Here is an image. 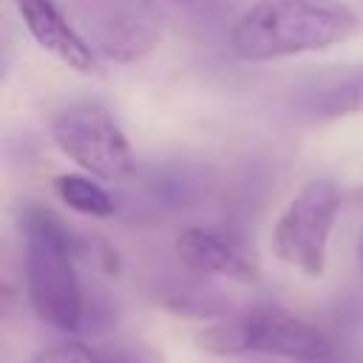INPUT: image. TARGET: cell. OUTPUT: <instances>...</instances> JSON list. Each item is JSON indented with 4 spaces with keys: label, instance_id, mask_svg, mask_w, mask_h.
<instances>
[{
    "label": "cell",
    "instance_id": "12",
    "mask_svg": "<svg viewBox=\"0 0 363 363\" xmlns=\"http://www.w3.org/2000/svg\"><path fill=\"white\" fill-rule=\"evenodd\" d=\"M196 349L216 354V357H235V354H247V340H244V329L238 315L221 318L218 323H210L204 329L196 332L193 337Z\"/></svg>",
    "mask_w": 363,
    "mask_h": 363
},
{
    "label": "cell",
    "instance_id": "4",
    "mask_svg": "<svg viewBox=\"0 0 363 363\" xmlns=\"http://www.w3.org/2000/svg\"><path fill=\"white\" fill-rule=\"evenodd\" d=\"M340 210V190L329 179L306 182L272 227L275 255L309 278L326 269V244Z\"/></svg>",
    "mask_w": 363,
    "mask_h": 363
},
{
    "label": "cell",
    "instance_id": "5",
    "mask_svg": "<svg viewBox=\"0 0 363 363\" xmlns=\"http://www.w3.org/2000/svg\"><path fill=\"white\" fill-rule=\"evenodd\" d=\"M244 340H247V354H272V357H286L292 363L298 360H318L332 354V340L323 329L309 323L306 318L275 306V303H258L250 306L238 315Z\"/></svg>",
    "mask_w": 363,
    "mask_h": 363
},
{
    "label": "cell",
    "instance_id": "6",
    "mask_svg": "<svg viewBox=\"0 0 363 363\" xmlns=\"http://www.w3.org/2000/svg\"><path fill=\"white\" fill-rule=\"evenodd\" d=\"M289 108L295 119L309 125L363 113V62L332 65L306 77L295 85Z\"/></svg>",
    "mask_w": 363,
    "mask_h": 363
},
{
    "label": "cell",
    "instance_id": "13",
    "mask_svg": "<svg viewBox=\"0 0 363 363\" xmlns=\"http://www.w3.org/2000/svg\"><path fill=\"white\" fill-rule=\"evenodd\" d=\"M298 363H343V360H337L335 354H329V357H318V360H298Z\"/></svg>",
    "mask_w": 363,
    "mask_h": 363
},
{
    "label": "cell",
    "instance_id": "14",
    "mask_svg": "<svg viewBox=\"0 0 363 363\" xmlns=\"http://www.w3.org/2000/svg\"><path fill=\"white\" fill-rule=\"evenodd\" d=\"M357 264L363 269V233H360V241H357Z\"/></svg>",
    "mask_w": 363,
    "mask_h": 363
},
{
    "label": "cell",
    "instance_id": "3",
    "mask_svg": "<svg viewBox=\"0 0 363 363\" xmlns=\"http://www.w3.org/2000/svg\"><path fill=\"white\" fill-rule=\"evenodd\" d=\"M54 145L96 179H122L133 167V153L125 130L99 102H71L51 119Z\"/></svg>",
    "mask_w": 363,
    "mask_h": 363
},
{
    "label": "cell",
    "instance_id": "1",
    "mask_svg": "<svg viewBox=\"0 0 363 363\" xmlns=\"http://www.w3.org/2000/svg\"><path fill=\"white\" fill-rule=\"evenodd\" d=\"M357 14L343 0H255L230 28L238 60L269 62L346 43Z\"/></svg>",
    "mask_w": 363,
    "mask_h": 363
},
{
    "label": "cell",
    "instance_id": "11",
    "mask_svg": "<svg viewBox=\"0 0 363 363\" xmlns=\"http://www.w3.org/2000/svg\"><path fill=\"white\" fill-rule=\"evenodd\" d=\"M54 193H57V199L68 210L91 216V218H108L116 210V204L105 193V187H99L91 176H82V173H62V176H57L54 179Z\"/></svg>",
    "mask_w": 363,
    "mask_h": 363
},
{
    "label": "cell",
    "instance_id": "9",
    "mask_svg": "<svg viewBox=\"0 0 363 363\" xmlns=\"http://www.w3.org/2000/svg\"><path fill=\"white\" fill-rule=\"evenodd\" d=\"M31 363H162V354L139 340H62L40 349Z\"/></svg>",
    "mask_w": 363,
    "mask_h": 363
},
{
    "label": "cell",
    "instance_id": "10",
    "mask_svg": "<svg viewBox=\"0 0 363 363\" xmlns=\"http://www.w3.org/2000/svg\"><path fill=\"white\" fill-rule=\"evenodd\" d=\"M159 40V31L142 17H116L102 34V51L113 60H139Z\"/></svg>",
    "mask_w": 363,
    "mask_h": 363
},
{
    "label": "cell",
    "instance_id": "2",
    "mask_svg": "<svg viewBox=\"0 0 363 363\" xmlns=\"http://www.w3.org/2000/svg\"><path fill=\"white\" fill-rule=\"evenodd\" d=\"M26 241V292L40 320L60 332H82L85 292L77 261L85 258L88 241L77 238L51 210L28 204L20 213Z\"/></svg>",
    "mask_w": 363,
    "mask_h": 363
},
{
    "label": "cell",
    "instance_id": "8",
    "mask_svg": "<svg viewBox=\"0 0 363 363\" xmlns=\"http://www.w3.org/2000/svg\"><path fill=\"white\" fill-rule=\"evenodd\" d=\"M23 26L34 37V43L57 57L62 65L79 74H91L99 68L96 51L79 37V31L65 20V14L54 6V0H14Z\"/></svg>",
    "mask_w": 363,
    "mask_h": 363
},
{
    "label": "cell",
    "instance_id": "7",
    "mask_svg": "<svg viewBox=\"0 0 363 363\" xmlns=\"http://www.w3.org/2000/svg\"><path fill=\"white\" fill-rule=\"evenodd\" d=\"M176 255L179 261L196 275H216L238 284L258 281V264L250 250L230 233L207 230V227H187L176 235Z\"/></svg>",
    "mask_w": 363,
    "mask_h": 363
}]
</instances>
